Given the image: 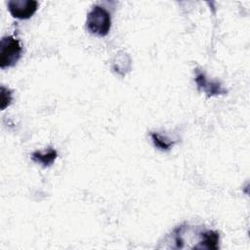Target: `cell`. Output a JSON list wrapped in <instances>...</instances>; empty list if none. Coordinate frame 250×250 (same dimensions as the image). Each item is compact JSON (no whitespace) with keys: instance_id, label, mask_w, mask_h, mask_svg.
Here are the masks:
<instances>
[{"instance_id":"obj_1","label":"cell","mask_w":250,"mask_h":250,"mask_svg":"<svg viewBox=\"0 0 250 250\" xmlns=\"http://www.w3.org/2000/svg\"><path fill=\"white\" fill-rule=\"evenodd\" d=\"M86 29L93 35L104 37L108 34L111 26L110 14L104 7L95 5L87 15Z\"/></svg>"},{"instance_id":"obj_2","label":"cell","mask_w":250,"mask_h":250,"mask_svg":"<svg viewBox=\"0 0 250 250\" xmlns=\"http://www.w3.org/2000/svg\"><path fill=\"white\" fill-rule=\"evenodd\" d=\"M22 48L13 36H4L0 41V68L14 66L21 59Z\"/></svg>"},{"instance_id":"obj_3","label":"cell","mask_w":250,"mask_h":250,"mask_svg":"<svg viewBox=\"0 0 250 250\" xmlns=\"http://www.w3.org/2000/svg\"><path fill=\"white\" fill-rule=\"evenodd\" d=\"M194 76V82L201 92L205 93L208 97L218 96V95H225L227 94V89H225L221 82L217 80H210L204 71L199 68H196Z\"/></svg>"},{"instance_id":"obj_4","label":"cell","mask_w":250,"mask_h":250,"mask_svg":"<svg viewBox=\"0 0 250 250\" xmlns=\"http://www.w3.org/2000/svg\"><path fill=\"white\" fill-rule=\"evenodd\" d=\"M7 7L14 18L27 20L37 11L38 2L34 0H9Z\"/></svg>"},{"instance_id":"obj_5","label":"cell","mask_w":250,"mask_h":250,"mask_svg":"<svg viewBox=\"0 0 250 250\" xmlns=\"http://www.w3.org/2000/svg\"><path fill=\"white\" fill-rule=\"evenodd\" d=\"M132 62L128 54L124 52H119L116 54L112 61V69L117 74L124 76L131 70Z\"/></svg>"},{"instance_id":"obj_6","label":"cell","mask_w":250,"mask_h":250,"mask_svg":"<svg viewBox=\"0 0 250 250\" xmlns=\"http://www.w3.org/2000/svg\"><path fill=\"white\" fill-rule=\"evenodd\" d=\"M58 156V152L56 149H54L53 147H49L48 150H45L44 152L42 151H34L31 154V159L36 162L41 164L43 167H47V166H51L54 161L56 160Z\"/></svg>"},{"instance_id":"obj_7","label":"cell","mask_w":250,"mask_h":250,"mask_svg":"<svg viewBox=\"0 0 250 250\" xmlns=\"http://www.w3.org/2000/svg\"><path fill=\"white\" fill-rule=\"evenodd\" d=\"M150 137H151L153 145L157 148H159L161 150H169L173 146V145H174L173 142H170V141L164 139L163 137H161L157 133H151Z\"/></svg>"},{"instance_id":"obj_8","label":"cell","mask_w":250,"mask_h":250,"mask_svg":"<svg viewBox=\"0 0 250 250\" xmlns=\"http://www.w3.org/2000/svg\"><path fill=\"white\" fill-rule=\"evenodd\" d=\"M12 91L5 88L4 86L1 87V109L3 110L6 106L10 105L12 102Z\"/></svg>"}]
</instances>
